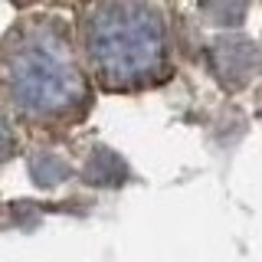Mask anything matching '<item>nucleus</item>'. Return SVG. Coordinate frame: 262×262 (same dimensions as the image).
<instances>
[{
    "instance_id": "f257e3e1",
    "label": "nucleus",
    "mask_w": 262,
    "mask_h": 262,
    "mask_svg": "<svg viewBox=\"0 0 262 262\" xmlns=\"http://www.w3.org/2000/svg\"><path fill=\"white\" fill-rule=\"evenodd\" d=\"M0 89L27 118H59L85 102L79 59L59 20H36L13 33L4 49Z\"/></svg>"
},
{
    "instance_id": "7ed1b4c3",
    "label": "nucleus",
    "mask_w": 262,
    "mask_h": 262,
    "mask_svg": "<svg viewBox=\"0 0 262 262\" xmlns=\"http://www.w3.org/2000/svg\"><path fill=\"white\" fill-rule=\"evenodd\" d=\"M4 147H7V135H4V125H0V154H4Z\"/></svg>"
},
{
    "instance_id": "f03ea898",
    "label": "nucleus",
    "mask_w": 262,
    "mask_h": 262,
    "mask_svg": "<svg viewBox=\"0 0 262 262\" xmlns=\"http://www.w3.org/2000/svg\"><path fill=\"white\" fill-rule=\"evenodd\" d=\"M85 59L108 89H141L167 72L164 13L147 4H102L82 20Z\"/></svg>"
}]
</instances>
